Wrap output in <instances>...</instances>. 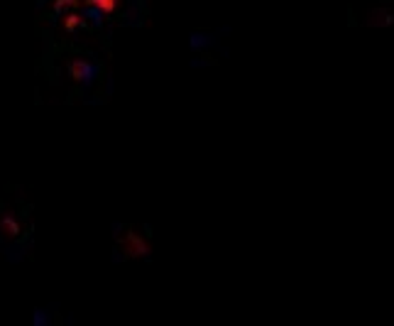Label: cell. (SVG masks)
<instances>
[{
	"instance_id": "cell-1",
	"label": "cell",
	"mask_w": 394,
	"mask_h": 326,
	"mask_svg": "<svg viewBox=\"0 0 394 326\" xmlns=\"http://www.w3.org/2000/svg\"><path fill=\"white\" fill-rule=\"evenodd\" d=\"M368 27H392L394 25V8L389 6H372L363 13Z\"/></svg>"
},
{
	"instance_id": "cell-2",
	"label": "cell",
	"mask_w": 394,
	"mask_h": 326,
	"mask_svg": "<svg viewBox=\"0 0 394 326\" xmlns=\"http://www.w3.org/2000/svg\"><path fill=\"white\" fill-rule=\"evenodd\" d=\"M345 10H348V27H350V30H353V27H360L358 13H355V8H353V0H348V6H345Z\"/></svg>"
},
{
	"instance_id": "cell-3",
	"label": "cell",
	"mask_w": 394,
	"mask_h": 326,
	"mask_svg": "<svg viewBox=\"0 0 394 326\" xmlns=\"http://www.w3.org/2000/svg\"><path fill=\"white\" fill-rule=\"evenodd\" d=\"M377 6H389V8H392L394 0H377Z\"/></svg>"
}]
</instances>
